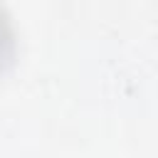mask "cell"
Here are the masks:
<instances>
[{
	"label": "cell",
	"mask_w": 158,
	"mask_h": 158,
	"mask_svg": "<svg viewBox=\"0 0 158 158\" xmlns=\"http://www.w3.org/2000/svg\"><path fill=\"white\" fill-rule=\"evenodd\" d=\"M12 47H15L12 25H10V17L5 15V10L0 7V69H2V64L10 62V57H12Z\"/></svg>",
	"instance_id": "cell-1"
}]
</instances>
